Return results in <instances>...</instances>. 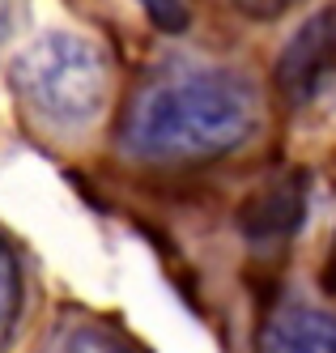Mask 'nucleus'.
Segmentation results:
<instances>
[{"mask_svg":"<svg viewBox=\"0 0 336 353\" xmlns=\"http://www.w3.org/2000/svg\"><path fill=\"white\" fill-rule=\"evenodd\" d=\"M260 123L251 81L226 68H184L149 81L123 119V149L141 162H209Z\"/></svg>","mask_w":336,"mask_h":353,"instance_id":"obj_1","label":"nucleus"},{"mask_svg":"<svg viewBox=\"0 0 336 353\" xmlns=\"http://www.w3.org/2000/svg\"><path fill=\"white\" fill-rule=\"evenodd\" d=\"M21 103L56 128H86L111 98V64L81 34H43L13 60Z\"/></svg>","mask_w":336,"mask_h":353,"instance_id":"obj_2","label":"nucleus"},{"mask_svg":"<svg viewBox=\"0 0 336 353\" xmlns=\"http://www.w3.org/2000/svg\"><path fill=\"white\" fill-rule=\"evenodd\" d=\"M277 90L294 107H319L336 94V13H315L277 60Z\"/></svg>","mask_w":336,"mask_h":353,"instance_id":"obj_3","label":"nucleus"},{"mask_svg":"<svg viewBox=\"0 0 336 353\" xmlns=\"http://www.w3.org/2000/svg\"><path fill=\"white\" fill-rule=\"evenodd\" d=\"M306 217V179L286 174L243 205V234L255 247H281Z\"/></svg>","mask_w":336,"mask_h":353,"instance_id":"obj_4","label":"nucleus"},{"mask_svg":"<svg viewBox=\"0 0 336 353\" xmlns=\"http://www.w3.org/2000/svg\"><path fill=\"white\" fill-rule=\"evenodd\" d=\"M255 353H336V315L315 307H281L260 327Z\"/></svg>","mask_w":336,"mask_h":353,"instance_id":"obj_5","label":"nucleus"},{"mask_svg":"<svg viewBox=\"0 0 336 353\" xmlns=\"http://www.w3.org/2000/svg\"><path fill=\"white\" fill-rule=\"evenodd\" d=\"M60 353H137V349L128 345L119 332L102 327V323H77L72 332L64 336Z\"/></svg>","mask_w":336,"mask_h":353,"instance_id":"obj_6","label":"nucleus"},{"mask_svg":"<svg viewBox=\"0 0 336 353\" xmlns=\"http://www.w3.org/2000/svg\"><path fill=\"white\" fill-rule=\"evenodd\" d=\"M17 307H21V272H17L13 251L0 243V345L9 341L17 323Z\"/></svg>","mask_w":336,"mask_h":353,"instance_id":"obj_7","label":"nucleus"},{"mask_svg":"<svg viewBox=\"0 0 336 353\" xmlns=\"http://www.w3.org/2000/svg\"><path fill=\"white\" fill-rule=\"evenodd\" d=\"M141 9L149 13V21L166 34H179L188 30V5L184 0H141Z\"/></svg>","mask_w":336,"mask_h":353,"instance_id":"obj_8","label":"nucleus"},{"mask_svg":"<svg viewBox=\"0 0 336 353\" xmlns=\"http://www.w3.org/2000/svg\"><path fill=\"white\" fill-rule=\"evenodd\" d=\"M235 5H239L247 17H281L286 9H294L298 0H235Z\"/></svg>","mask_w":336,"mask_h":353,"instance_id":"obj_9","label":"nucleus"},{"mask_svg":"<svg viewBox=\"0 0 336 353\" xmlns=\"http://www.w3.org/2000/svg\"><path fill=\"white\" fill-rule=\"evenodd\" d=\"M324 290L336 302V239H332V251H328V260H324Z\"/></svg>","mask_w":336,"mask_h":353,"instance_id":"obj_10","label":"nucleus"},{"mask_svg":"<svg viewBox=\"0 0 336 353\" xmlns=\"http://www.w3.org/2000/svg\"><path fill=\"white\" fill-rule=\"evenodd\" d=\"M9 30H13V0H0V43L9 39Z\"/></svg>","mask_w":336,"mask_h":353,"instance_id":"obj_11","label":"nucleus"}]
</instances>
